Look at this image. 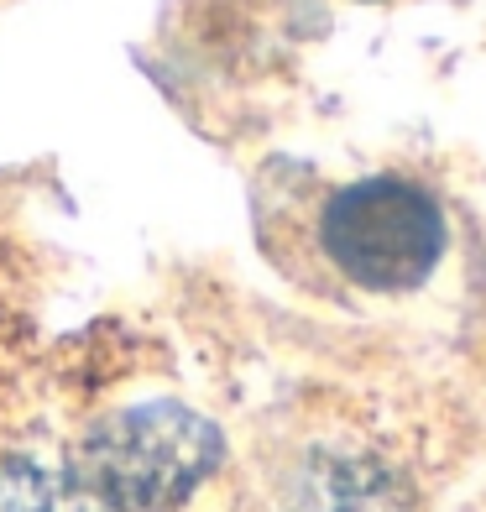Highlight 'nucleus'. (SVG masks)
<instances>
[{
	"instance_id": "nucleus-2",
	"label": "nucleus",
	"mask_w": 486,
	"mask_h": 512,
	"mask_svg": "<svg viewBox=\"0 0 486 512\" xmlns=\"http://www.w3.org/2000/svg\"><path fill=\"white\" fill-rule=\"evenodd\" d=\"M324 256L361 288L403 293L424 283L445 251V215L408 178H366L340 189L319 220Z\"/></svg>"
},
{
	"instance_id": "nucleus-3",
	"label": "nucleus",
	"mask_w": 486,
	"mask_h": 512,
	"mask_svg": "<svg viewBox=\"0 0 486 512\" xmlns=\"http://www.w3.org/2000/svg\"><path fill=\"white\" fill-rule=\"evenodd\" d=\"M0 512H110V507L74 476V465L58 471V465L21 455L0 471Z\"/></svg>"
},
{
	"instance_id": "nucleus-1",
	"label": "nucleus",
	"mask_w": 486,
	"mask_h": 512,
	"mask_svg": "<svg viewBox=\"0 0 486 512\" xmlns=\"http://www.w3.org/2000/svg\"><path fill=\"white\" fill-rule=\"evenodd\" d=\"M225 439L183 403H142L100 418L74 450V476L110 512H173L215 476Z\"/></svg>"
}]
</instances>
